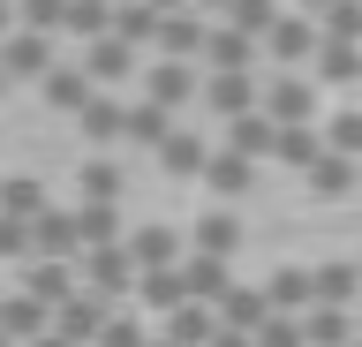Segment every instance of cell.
<instances>
[{
    "mask_svg": "<svg viewBox=\"0 0 362 347\" xmlns=\"http://www.w3.org/2000/svg\"><path fill=\"white\" fill-rule=\"evenodd\" d=\"M151 332H144V317H106L98 324V347H144Z\"/></svg>",
    "mask_w": 362,
    "mask_h": 347,
    "instance_id": "cell-34",
    "label": "cell"
},
{
    "mask_svg": "<svg viewBox=\"0 0 362 347\" xmlns=\"http://www.w3.org/2000/svg\"><path fill=\"white\" fill-rule=\"evenodd\" d=\"M0 211H8V219H38V211H45L38 182H8V189H0Z\"/></svg>",
    "mask_w": 362,
    "mask_h": 347,
    "instance_id": "cell-30",
    "label": "cell"
},
{
    "mask_svg": "<svg viewBox=\"0 0 362 347\" xmlns=\"http://www.w3.org/2000/svg\"><path fill=\"white\" fill-rule=\"evenodd\" d=\"M61 23H68V30H106V8H90V0H83V8H68Z\"/></svg>",
    "mask_w": 362,
    "mask_h": 347,
    "instance_id": "cell-38",
    "label": "cell"
},
{
    "mask_svg": "<svg viewBox=\"0 0 362 347\" xmlns=\"http://www.w3.org/2000/svg\"><path fill=\"white\" fill-rule=\"evenodd\" d=\"M189 91H197V76L181 69V61H166V69H151V98H158V106H181Z\"/></svg>",
    "mask_w": 362,
    "mask_h": 347,
    "instance_id": "cell-27",
    "label": "cell"
},
{
    "mask_svg": "<svg viewBox=\"0 0 362 347\" xmlns=\"http://www.w3.org/2000/svg\"><path fill=\"white\" fill-rule=\"evenodd\" d=\"M0 347H16V340H8V332H0Z\"/></svg>",
    "mask_w": 362,
    "mask_h": 347,
    "instance_id": "cell-43",
    "label": "cell"
},
{
    "mask_svg": "<svg viewBox=\"0 0 362 347\" xmlns=\"http://www.w3.org/2000/svg\"><path fill=\"white\" fill-rule=\"evenodd\" d=\"M310 287H317V302H339V310H355V302H362V264H317Z\"/></svg>",
    "mask_w": 362,
    "mask_h": 347,
    "instance_id": "cell-16",
    "label": "cell"
},
{
    "mask_svg": "<svg viewBox=\"0 0 362 347\" xmlns=\"http://www.w3.org/2000/svg\"><path fill=\"white\" fill-rule=\"evenodd\" d=\"M302 174H310V189H317V196H355V182H362V166L347 159V151H317Z\"/></svg>",
    "mask_w": 362,
    "mask_h": 347,
    "instance_id": "cell-6",
    "label": "cell"
},
{
    "mask_svg": "<svg viewBox=\"0 0 362 347\" xmlns=\"http://www.w3.org/2000/svg\"><path fill=\"white\" fill-rule=\"evenodd\" d=\"M264 302H272V310H287V317H302V310L317 302V287H310V272H294V264H287V272L264 279Z\"/></svg>",
    "mask_w": 362,
    "mask_h": 347,
    "instance_id": "cell-18",
    "label": "cell"
},
{
    "mask_svg": "<svg viewBox=\"0 0 362 347\" xmlns=\"http://www.w3.org/2000/svg\"><path fill=\"white\" fill-rule=\"evenodd\" d=\"M204 182L219 189V196H242V189L257 182V159H249V151H234V143H226L219 159H204Z\"/></svg>",
    "mask_w": 362,
    "mask_h": 347,
    "instance_id": "cell-12",
    "label": "cell"
},
{
    "mask_svg": "<svg viewBox=\"0 0 362 347\" xmlns=\"http://www.w3.org/2000/svg\"><path fill=\"white\" fill-rule=\"evenodd\" d=\"M83 189H90V196H113V166L90 159V166H83Z\"/></svg>",
    "mask_w": 362,
    "mask_h": 347,
    "instance_id": "cell-39",
    "label": "cell"
},
{
    "mask_svg": "<svg viewBox=\"0 0 362 347\" xmlns=\"http://www.w3.org/2000/svg\"><path fill=\"white\" fill-rule=\"evenodd\" d=\"M211 347H257V332H234V324H219V332H211Z\"/></svg>",
    "mask_w": 362,
    "mask_h": 347,
    "instance_id": "cell-40",
    "label": "cell"
},
{
    "mask_svg": "<svg viewBox=\"0 0 362 347\" xmlns=\"http://www.w3.org/2000/svg\"><path fill=\"white\" fill-rule=\"evenodd\" d=\"M310 8H325V0H310Z\"/></svg>",
    "mask_w": 362,
    "mask_h": 347,
    "instance_id": "cell-45",
    "label": "cell"
},
{
    "mask_svg": "<svg viewBox=\"0 0 362 347\" xmlns=\"http://www.w3.org/2000/svg\"><path fill=\"white\" fill-rule=\"evenodd\" d=\"M204 8H234V0H204Z\"/></svg>",
    "mask_w": 362,
    "mask_h": 347,
    "instance_id": "cell-42",
    "label": "cell"
},
{
    "mask_svg": "<svg viewBox=\"0 0 362 347\" xmlns=\"http://www.w3.org/2000/svg\"><path fill=\"white\" fill-rule=\"evenodd\" d=\"M83 69H90V83H121V76H136V53H129V38L113 30V38H98V46L83 53Z\"/></svg>",
    "mask_w": 362,
    "mask_h": 347,
    "instance_id": "cell-10",
    "label": "cell"
},
{
    "mask_svg": "<svg viewBox=\"0 0 362 347\" xmlns=\"http://www.w3.org/2000/svg\"><path fill=\"white\" fill-rule=\"evenodd\" d=\"M121 38H129V46H144V38H158V30H166V16H158V8H129V16H121Z\"/></svg>",
    "mask_w": 362,
    "mask_h": 347,
    "instance_id": "cell-33",
    "label": "cell"
},
{
    "mask_svg": "<svg viewBox=\"0 0 362 347\" xmlns=\"http://www.w3.org/2000/svg\"><path fill=\"white\" fill-rule=\"evenodd\" d=\"M181 279H189V295L219 302V295H226V257H211V249H189V257H181Z\"/></svg>",
    "mask_w": 362,
    "mask_h": 347,
    "instance_id": "cell-17",
    "label": "cell"
},
{
    "mask_svg": "<svg viewBox=\"0 0 362 347\" xmlns=\"http://www.w3.org/2000/svg\"><path fill=\"white\" fill-rule=\"evenodd\" d=\"M76 227H83V249H90V242H121V211H113V196H90V204L76 211Z\"/></svg>",
    "mask_w": 362,
    "mask_h": 347,
    "instance_id": "cell-22",
    "label": "cell"
},
{
    "mask_svg": "<svg viewBox=\"0 0 362 347\" xmlns=\"http://www.w3.org/2000/svg\"><path fill=\"white\" fill-rule=\"evenodd\" d=\"M197 249H211V257H234V249H242V227H234L226 211H211V219L197 227Z\"/></svg>",
    "mask_w": 362,
    "mask_h": 347,
    "instance_id": "cell-25",
    "label": "cell"
},
{
    "mask_svg": "<svg viewBox=\"0 0 362 347\" xmlns=\"http://www.w3.org/2000/svg\"><path fill=\"white\" fill-rule=\"evenodd\" d=\"M23 219H8V211H0V257H8V264H30V242H23Z\"/></svg>",
    "mask_w": 362,
    "mask_h": 347,
    "instance_id": "cell-36",
    "label": "cell"
},
{
    "mask_svg": "<svg viewBox=\"0 0 362 347\" xmlns=\"http://www.w3.org/2000/svg\"><path fill=\"white\" fill-rule=\"evenodd\" d=\"M264 38H272V61H287V69H302V61L317 53V30L310 23H272Z\"/></svg>",
    "mask_w": 362,
    "mask_h": 347,
    "instance_id": "cell-19",
    "label": "cell"
},
{
    "mask_svg": "<svg viewBox=\"0 0 362 347\" xmlns=\"http://www.w3.org/2000/svg\"><path fill=\"white\" fill-rule=\"evenodd\" d=\"M144 347H174V340H166V332H158V340H144Z\"/></svg>",
    "mask_w": 362,
    "mask_h": 347,
    "instance_id": "cell-41",
    "label": "cell"
},
{
    "mask_svg": "<svg viewBox=\"0 0 362 347\" xmlns=\"http://www.w3.org/2000/svg\"><path fill=\"white\" fill-rule=\"evenodd\" d=\"M226 143H234V151H249V159H264L272 143H279V121L249 106V114H234V121H226Z\"/></svg>",
    "mask_w": 362,
    "mask_h": 347,
    "instance_id": "cell-9",
    "label": "cell"
},
{
    "mask_svg": "<svg viewBox=\"0 0 362 347\" xmlns=\"http://www.w3.org/2000/svg\"><path fill=\"white\" fill-rule=\"evenodd\" d=\"M83 287H98V295H136L129 242H90V249H83Z\"/></svg>",
    "mask_w": 362,
    "mask_h": 347,
    "instance_id": "cell-1",
    "label": "cell"
},
{
    "mask_svg": "<svg viewBox=\"0 0 362 347\" xmlns=\"http://www.w3.org/2000/svg\"><path fill=\"white\" fill-rule=\"evenodd\" d=\"M0 69H8V76H45V69H53L45 30H23V38H8V46H0Z\"/></svg>",
    "mask_w": 362,
    "mask_h": 347,
    "instance_id": "cell-11",
    "label": "cell"
},
{
    "mask_svg": "<svg viewBox=\"0 0 362 347\" xmlns=\"http://www.w3.org/2000/svg\"><path fill=\"white\" fill-rule=\"evenodd\" d=\"M211 310H219V324H234V332H257V324L272 317V302H264V287H234V279H226V295L211 302Z\"/></svg>",
    "mask_w": 362,
    "mask_h": 347,
    "instance_id": "cell-7",
    "label": "cell"
},
{
    "mask_svg": "<svg viewBox=\"0 0 362 347\" xmlns=\"http://www.w3.org/2000/svg\"><path fill=\"white\" fill-rule=\"evenodd\" d=\"M347 347H362V332H355V340H347Z\"/></svg>",
    "mask_w": 362,
    "mask_h": 347,
    "instance_id": "cell-44",
    "label": "cell"
},
{
    "mask_svg": "<svg viewBox=\"0 0 362 347\" xmlns=\"http://www.w3.org/2000/svg\"><path fill=\"white\" fill-rule=\"evenodd\" d=\"M23 287H30L38 302H53V310H61V302L76 295V279H68V264H61V257H45V264H30V279H23Z\"/></svg>",
    "mask_w": 362,
    "mask_h": 347,
    "instance_id": "cell-20",
    "label": "cell"
},
{
    "mask_svg": "<svg viewBox=\"0 0 362 347\" xmlns=\"http://www.w3.org/2000/svg\"><path fill=\"white\" fill-rule=\"evenodd\" d=\"M272 159H287V166H310V159H317V136H310V121H302V129H279Z\"/></svg>",
    "mask_w": 362,
    "mask_h": 347,
    "instance_id": "cell-29",
    "label": "cell"
},
{
    "mask_svg": "<svg viewBox=\"0 0 362 347\" xmlns=\"http://www.w3.org/2000/svg\"><path fill=\"white\" fill-rule=\"evenodd\" d=\"M325 143H332V151H347V159H362V114H339L332 129H325Z\"/></svg>",
    "mask_w": 362,
    "mask_h": 347,
    "instance_id": "cell-35",
    "label": "cell"
},
{
    "mask_svg": "<svg viewBox=\"0 0 362 347\" xmlns=\"http://www.w3.org/2000/svg\"><path fill=\"white\" fill-rule=\"evenodd\" d=\"M257 347H302V317H287V310H272V317L257 324Z\"/></svg>",
    "mask_w": 362,
    "mask_h": 347,
    "instance_id": "cell-31",
    "label": "cell"
},
{
    "mask_svg": "<svg viewBox=\"0 0 362 347\" xmlns=\"http://www.w3.org/2000/svg\"><path fill=\"white\" fill-rule=\"evenodd\" d=\"M121 136H136V143H166V106H158V98L129 106V121H121Z\"/></svg>",
    "mask_w": 362,
    "mask_h": 347,
    "instance_id": "cell-23",
    "label": "cell"
},
{
    "mask_svg": "<svg viewBox=\"0 0 362 347\" xmlns=\"http://www.w3.org/2000/svg\"><path fill=\"white\" fill-rule=\"evenodd\" d=\"M325 38H362V8L355 0H325Z\"/></svg>",
    "mask_w": 362,
    "mask_h": 347,
    "instance_id": "cell-32",
    "label": "cell"
},
{
    "mask_svg": "<svg viewBox=\"0 0 362 347\" xmlns=\"http://www.w3.org/2000/svg\"><path fill=\"white\" fill-rule=\"evenodd\" d=\"M0 332H8L16 347H30L38 332H53V302H38L30 287H23V295H8V302H0Z\"/></svg>",
    "mask_w": 362,
    "mask_h": 347,
    "instance_id": "cell-4",
    "label": "cell"
},
{
    "mask_svg": "<svg viewBox=\"0 0 362 347\" xmlns=\"http://www.w3.org/2000/svg\"><path fill=\"white\" fill-rule=\"evenodd\" d=\"M158 159L174 166V174H204V159H211V151H204L197 136H166V143H158Z\"/></svg>",
    "mask_w": 362,
    "mask_h": 347,
    "instance_id": "cell-28",
    "label": "cell"
},
{
    "mask_svg": "<svg viewBox=\"0 0 362 347\" xmlns=\"http://www.w3.org/2000/svg\"><path fill=\"white\" fill-rule=\"evenodd\" d=\"M121 121H129V114H121L113 98H90V106H83V136L90 143H113V136H121Z\"/></svg>",
    "mask_w": 362,
    "mask_h": 347,
    "instance_id": "cell-26",
    "label": "cell"
},
{
    "mask_svg": "<svg viewBox=\"0 0 362 347\" xmlns=\"http://www.w3.org/2000/svg\"><path fill=\"white\" fill-rule=\"evenodd\" d=\"M310 61H317V76H325V83H362V61L347 53V38H325Z\"/></svg>",
    "mask_w": 362,
    "mask_h": 347,
    "instance_id": "cell-21",
    "label": "cell"
},
{
    "mask_svg": "<svg viewBox=\"0 0 362 347\" xmlns=\"http://www.w3.org/2000/svg\"><path fill=\"white\" fill-rule=\"evenodd\" d=\"M30 257H61V264H83V227H76V211H38L30 219Z\"/></svg>",
    "mask_w": 362,
    "mask_h": 347,
    "instance_id": "cell-3",
    "label": "cell"
},
{
    "mask_svg": "<svg viewBox=\"0 0 362 347\" xmlns=\"http://www.w3.org/2000/svg\"><path fill=\"white\" fill-rule=\"evenodd\" d=\"M0 83H8V69H0Z\"/></svg>",
    "mask_w": 362,
    "mask_h": 347,
    "instance_id": "cell-46",
    "label": "cell"
},
{
    "mask_svg": "<svg viewBox=\"0 0 362 347\" xmlns=\"http://www.w3.org/2000/svg\"><path fill=\"white\" fill-rule=\"evenodd\" d=\"M355 189H362V182H355Z\"/></svg>",
    "mask_w": 362,
    "mask_h": 347,
    "instance_id": "cell-47",
    "label": "cell"
},
{
    "mask_svg": "<svg viewBox=\"0 0 362 347\" xmlns=\"http://www.w3.org/2000/svg\"><path fill=\"white\" fill-rule=\"evenodd\" d=\"M45 106H61V114H83L90 106V69H45Z\"/></svg>",
    "mask_w": 362,
    "mask_h": 347,
    "instance_id": "cell-13",
    "label": "cell"
},
{
    "mask_svg": "<svg viewBox=\"0 0 362 347\" xmlns=\"http://www.w3.org/2000/svg\"><path fill=\"white\" fill-rule=\"evenodd\" d=\"M204 61H211V69H249V30H219V38H204Z\"/></svg>",
    "mask_w": 362,
    "mask_h": 347,
    "instance_id": "cell-24",
    "label": "cell"
},
{
    "mask_svg": "<svg viewBox=\"0 0 362 347\" xmlns=\"http://www.w3.org/2000/svg\"><path fill=\"white\" fill-rule=\"evenodd\" d=\"M347 340H355V317L339 302H310L302 310V347H347Z\"/></svg>",
    "mask_w": 362,
    "mask_h": 347,
    "instance_id": "cell-5",
    "label": "cell"
},
{
    "mask_svg": "<svg viewBox=\"0 0 362 347\" xmlns=\"http://www.w3.org/2000/svg\"><path fill=\"white\" fill-rule=\"evenodd\" d=\"M264 114L279 121V129H302V121L317 114V91H310V83H272V91H264Z\"/></svg>",
    "mask_w": 362,
    "mask_h": 347,
    "instance_id": "cell-15",
    "label": "cell"
},
{
    "mask_svg": "<svg viewBox=\"0 0 362 347\" xmlns=\"http://www.w3.org/2000/svg\"><path fill=\"white\" fill-rule=\"evenodd\" d=\"M158 46H166V53H204V23H166Z\"/></svg>",
    "mask_w": 362,
    "mask_h": 347,
    "instance_id": "cell-37",
    "label": "cell"
},
{
    "mask_svg": "<svg viewBox=\"0 0 362 347\" xmlns=\"http://www.w3.org/2000/svg\"><path fill=\"white\" fill-rule=\"evenodd\" d=\"M204 98H211V114L234 121V114H249V106H257V83H249V69H219Z\"/></svg>",
    "mask_w": 362,
    "mask_h": 347,
    "instance_id": "cell-14",
    "label": "cell"
},
{
    "mask_svg": "<svg viewBox=\"0 0 362 347\" xmlns=\"http://www.w3.org/2000/svg\"><path fill=\"white\" fill-rule=\"evenodd\" d=\"M129 257H136V272H166V264H181V242H174V227H136Z\"/></svg>",
    "mask_w": 362,
    "mask_h": 347,
    "instance_id": "cell-8",
    "label": "cell"
},
{
    "mask_svg": "<svg viewBox=\"0 0 362 347\" xmlns=\"http://www.w3.org/2000/svg\"><path fill=\"white\" fill-rule=\"evenodd\" d=\"M106 317H113V295H98V287H76V295L53 310V332H61V340H76V347H90Z\"/></svg>",
    "mask_w": 362,
    "mask_h": 347,
    "instance_id": "cell-2",
    "label": "cell"
}]
</instances>
